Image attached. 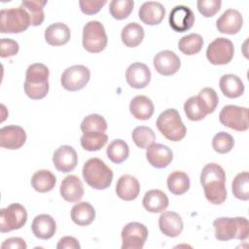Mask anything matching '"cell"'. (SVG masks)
<instances>
[{
  "label": "cell",
  "instance_id": "obj_1",
  "mask_svg": "<svg viewBox=\"0 0 249 249\" xmlns=\"http://www.w3.org/2000/svg\"><path fill=\"white\" fill-rule=\"evenodd\" d=\"M226 173L224 168L214 162L207 163L200 173V184L206 199L213 204H222L227 198Z\"/></svg>",
  "mask_w": 249,
  "mask_h": 249
},
{
  "label": "cell",
  "instance_id": "obj_2",
  "mask_svg": "<svg viewBox=\"0 0 249 249\" xmlns=\"http://www.w3.org/2000/svg\"><path fill=\"white\" fill-rule=\"evenodd\" d=\"M49 68L43 63L29 65L25 73L24 91L31 99H42L49 92Z\"/></svg>",
  "mask_w": 249,
  "mask_h": 249
},
{
  "label": "cell",
  "instance_id": "obj_3",
  "mask_svg": "<svg viewBox=\"0 0 249 249\" xmlns=\"http://www.w3.org/2000/svg\"><path fill=\"white\" fill-rule=\"evenodd\" d=\"M215 237L220 241H228L233 238L245 240L248 237L249 223L244 217H221L213 222Z\"/></svg>",
  "mask_w": 249,
  "mask_h": 249
},
{
  "label": "cell",
  "instance_id": "obj_4",
  "mask_svg": "<svg viewBox=\"0 0 249 249\" xmlns=\"http://www.w3.org/2000/svg\"><path fill=\"white\" fill-rule=\"evenodd\" d=\"M82 173L86 183L95 190L107 189L113 180L112 169L98 158L88 160L83 166Z\"/></svg>",
  "mask_w": 249,
  "mask_h": 249
},
{
  "label": "cell",
  "instance_id": "obj_5",
  "mask_svg": "<svg viewBox=\"0 0 249 249\" xmlns=\"http://www.w3.org/2000/svg\"><path fill=\"white\" fill-rule=\"evenodd\" d=\"M156 124L160 132L170 141H180L186 136V126L181 120L179 112L174 108L166 109L160 113Z\"/></svg>",
  "mask_w": 249,
  "mask_h": 249
},
{
  "label": "cell",
  "instance_id": "obj_6",
  "mask_svg": "<svg viewBox=\"0 0 249 249\" xmlns=\"http://www.w3.org/2000/svg\"><path fill=\"white\" fill-rule=\"evenodd\" d=\"M31 24L28 13L21 7L2 9L0 12V32L20 33Z\"/></svg>",
  "mask_w": 249,
  "mask_h": 249
},
{
  "label": "cell",
  "instance_id": "obj_7",
  "mask_svg": "<svg viewBox=\"0 0 249 249\" xmlns=\"http://www.w3.org/2000/svg\"><path fill=\"white\" fill-rule=\"evenodd\" d=\"M108 43L105 28L98 20H90L83 28V47L89 53L103 51Z\"/></svg>",
  "mask_w": 249,
  "mask_h": 249
},
{
  "label": "cell",
  "instance_id": "obj_8",
  "mask_svg": "<svg viewBox=\"0 0 249 249\" xmlns=\"http://www.w3.org/2000/svg\"><path fill=\"white\" fill-rule=\"evenodd\" d=\"M27 221V212L19 203H12L0 211V231L9 232L22 228Z\"/></svg>",
  "mask_w": 249,
  "mask_h": 249
},
{
  "label": "cell",
  "instance_id": "obj_9",
  "mask_svg": "<svg viewBox=\"0 0 249 249\" xmlns=\"http://www.w3.org/2000/svg\"><path fill=\"white\" fill-rule=\"evenodd\" d=\"M220 123L236 131L248 129V108L236 105H227L223 107L219 114Z\"/></svg>",
  "mask_w": 249,
  "mask_h": 249
},
{
  "label": "cell",
  "instance_id": "obj_10",
  "mask_svg": "<svg viewBox=\"0 0 249 249\" xmlns=\"http://www.w3.org/2000/svg\"><path fill=\"white\" fill-rule=\"evenodd\" d=\"M234 48L231 40L219 37L212 41L206 50V57L211 64H228L233 57Z\"/></svg>",
  "mask_w": 249,
  "mask_h": 249
},
{
  "label": "cell",
  "instance_id": "obj_11",
  "mask_svg": "<svg viewBox=\"0 0 249 249\" xmlns=\"http://www.w3.org/2000/svg\"><path fill=\"white\" fill-rule=\"evenodd\" d=\"M122 249H142L147 237L148 229L138 222H130L122 230Z\"/></svg>",
  "mask_w": 249,
  "mask_h": 249
},
{
  "label": "cell",
  "instance_id": "obj_12",
  "mask_svg": "<svg viewBox=\"0 0 249 249\" xmlns=\"http://www.w3.org/2000/svg\"><path fill=\"white\" fill-rule=\"evenodd\" d=\"M90 78V72L85 65H73L66 68L60 78L63 89L69 91H77L86 87Z\"/></svg>",
  "mask_w": 249,
  "mask_h": 249
},
{
  "label": "cell",
  "instance_id": "obj_13",
  "mask_svg": "<svg viewBox=\"0 0 249 249\" xmlns=\"http://www.w3.org/2000/svg\"><path fill=\"white\" fill-rule=\"evenodd\" d=\"M168 20L174 31L185 32L193 27L195 23V15L188 6L178 5L170 11Z\"/></svg>",
  "mask_w": 249,
  "mask_h": 249
},
{
  "label": "cell",
  "instance_id": "obj_14",
  "mask_svg": "<svg viewBox=\"0 0 249 249\" xmlns=\"http://www.w3.org/2000/svg\"><path fill=\"white\" fill-rule=\"evenodd\" d=\"M153 63L156 71L163 76L175 74L181 66L179 56L174 52L168 50L158 53L154 57Z\"/></svg>",
  "mask_w": 249,
  "mask_h": 249
},
{
  "label": "cell",
  "instance_id": "obj_15",
  "mask_svg": "<svg viewBox=\"0 0 249 249\" xmlns=\"http://www.w3.org/2000/svg\"><path fill=\"white\" fill-rule=\"evenodd\" d=\"M53 162L58 171L67 173L77 166L78 156L73 147L69 145H62L54 151Z\"/></svg>",
  "mask_w": 249,
  "mask_h": 249
},
{
  "label": "cell",
  "instance_id": "obj_16",
  "mask_svg": "<svg viewBox=\"0 0 249 249\" xmlns=\"http://www.w3.org/2000/svg\"><path fill=\"white\" fill-rule=\"evenodd\" d=\"M26 141V133L21 126L6 125L0 129V146L9 150L19 149Z\"/></svg>",
  "mask_w": 249,
  "mask_h": 249
},
{
  "label": "cell",
  "instance_id": "obj_17",
  "mask_svg": "<svg viewBox=\"0 0 249 249\" xmlns=\"http://www.w3.org/2000/svg\"><path fill=\"white\" fill-rule=\"evenodd\" d=\"M243 24L241 14L235 9L226 10L216 21V27L219 32L233 35L239 32Z\"/></svg>",
  "mask_w": 249,
  "mask_h": 249
},
{
  "label": "cell",
  "instance_id": "obj_18",
  "mask_svg": "<svg viewBox=\"0 0 249 249\" xmlns=\"http://www.w3.org/2000/svg\"><path fill=\"white\" fill-rule=\"evenodd\" d=\"M125 80L131 88L143 89L151 81V71L146 64L134 62L126 68Z\"/></svg>",
  "mask_w": 249,
  "mask_h": 249
},
{
  "label": "cell",
  "instance_id": "obj_19",
  "mask_svg": "<svg viewBox=\"0 0 249 249\" xmlns=\"http://www.w3.org/2000/svg\"><path fill=\"white\" fill-rule=\"evenodd\" d=\"M146 158L152 166L163 168L172 161L173 153L169 147L163 144L153 143L147 148Z\"/></svg>",
  "mask_w": 249,
  "mask_h": 249
},
{
  "label": "cell",
  "instance_id": "obj_20",
  "mask_svg": "<svg viewBox=\"0 0 249 249\" xmlns=\"http://www.w3.org/2000/svg\"><path fill=\"white\" fill-rule=\"evenodd\" d=\"M139 18L147 25H156L161 22L165 16L163 5L156 1L144 2L138 11Z\"/></svg>",
  "mask_w": 249,
  "mask_h": 249
},
{
  "label": "cell",
  "instance_id": "obj_21",
  "mask_svg": "<svg viewBox=\"0 0 249 249\" xmlns=\"http://www.w3.org/2000/svg\"><path fill=\"white\" fill-rule=\"evenodd\" d=\"M60 196L68 202H77L84 196V186L80 178L76 175L66 176L60 185Z\"/></svg>",
  "mask_w": 249,
  "mask_h": 249
},
{
  "label": "cell",
  "instance_id": "obj_22",
  "mask_svg": "<svg viewBox=\"0 0 249 249\" xmlns=\"http://www.w3.org/2000/svg\"><path fill=\"white\" fill-rule=\"evenodd\" d=\"M160 231L169 237L178 236L183 231V220L181 216L173 211H165L159 218Z\"/></svg>",
  "mask_w": 249,
  "mask_h": 249
},
{
  "label": "cell",
  "instance_id": "obj_23",
  "mask_svg": "<svg viewBox=\"0 0 249 249\" xmlns=\"http://www.w3.org/2000/svg\"><path fill=\"white\" fill-rule=\"evenodd\" d=\"M33 234L40 239H50L56 231V223L54 219L48 214L37 215L31 225Z\"/></svg>",
  "mask_w": 249,
  "mask_h": 249
},
{
  "label": "cell",
  "instance_id": "obj_24",
  "mask_svg": "<svg viewBox=\"0 0 249 249\" xmlns=\"http://www.w3.org/2000/svg\"><path fill=\"white\" fill-rule=\"evenodd\" d=\"M140 192L138 180L129 174L123 175L119 178L116 185V193L120 198L125 201L135 199Z\"/></svg>",
  "mask_w": 249,
  "mask_h": 249
},
{
  "label": "cell",
  "instance_id": "obj_25",
  "mask_svg": "<svg viewBox=\"0 0 249 249\" xmlns=\"http://www.w3.org/2000/svg\"><path fill=\"white\" fill-rule=\"evenodd\" d=\"M70 29L62 22H54L45 30V40L51 46H62L70 39Z\"/></svg>",
  "mask_w": 249,
  "mask_h": 249
},
{
  "label": "cell",
  "instance_id": "obj_26",
  "mask_svg": "<svg viewBox=\"0 0 249 249\" xmlns=\"http://www.w3.org/2000/svg\"><path fill=\"white\" fill-rule=\"evenodd\" d=\"M154 103L145 95H136L129 103V111L131 115L141 121L149 120L154 114Z\"/></svg>",
  "mask_w": 249,
  "mask_h": 249
},
{
  "label": "cell",
  "instance_id": "obj_27",
  "mask_svg": "<svg viewBox=\"0 0 249 249\" xmlns=\"http://www.w3.org/2000/svg\"><path fill=\"white\" fill-rule=\"evenodd\" d=\"M168 202L167 196L158 189L148 191L142 199L144 208L152 213L162 212L167 208Z\"/></svg>",
  "mask_w": 249,
  "mask_h": 249
},
{
  "label": "cell",
  "instance_id": "obj_28",
  "mask_svg": "<svg viewBox=\"0 0 249 249\" xmlns=\"http://www.w3.org/2000/svg\"><path fill=\"white\" fill-rule=\"evenodd\" d=\"M219 87L223 94L229 98H236L243 94L244 84L241 79L233 74L223 75L219 82Z\"/></svg>",
  "mask_w": 249,
  "mask_h": 249
},
{
  "label": "cell",
  "instance_id": "obj_29",
  "mask_svg": "<svg viewBox=\"0 0 249 249\" xmlns=\"http://www.w3.org/2000/svg\"><path fill=\"white\" fill-rule=\"evenodd\" d=\"M71 219L78 226H89L95 219V210L93 206L87 202L81 201L76 203L71 209Z\"/></svg>",
  "mask_w": 249,
  "mask_h": 249
},
{
  "label": "cell",
  "instance_id": "obj_30",
  "mask_svg": "<svg viewBox=\"0 0 249 249\" xmlns=\"http://www.w3.org/2000/svg\"><path fill=\"white\" fill-rule=\"evenodd\" d=\"M144 35V29L139 23L129 22L123 28L121 38L126 47L134 48L142 42Z\"/></svg>",
  "mask_w": 249,
  "mask_h": 249
},
{
  "label": "cell",
  "instance_id": "obj_31",
  "mask_svg": "<svg viewBox=\"0 0 249 249\" xmlns=\"http://www.w3.org/2000/svg\"><path fill=\"white\" fill-rule=\"evenodd\" d=\"M56 178L53 172L47 169L36 171L31 178L33 189L39 193H47L54 188Z\"/></svg>",
  "mask_w": 249,
  "mask_h": 249
},
{
  "label": "cell",
  "instance_id": "obj_32",
  "mask_svg": "<svg viewBox=\"0 0 249 249\" xmlns=\"http://www.w3.org/2000/svg\"><path fill=\"white\" fill-rule=\"evenodd\" d=\"M167 188L170 193L176 196L185 194L190 189V178L183 171H174L167 177Z\"/></svg>",
  "mask_w": 249,
  "mask_h": 249
},
{
  "label": "cell",
  "instance_id": "obj_33",
  "mask_svg": "<svg viewBox=\"0 0 249 249\" xmlns=\"http://www.w3.org/2000/svg\"><path fill=\"white\" fill-rule=\"evenodd\" d=\"M47 4V1H39V0H29L22 1L20 7L23 8L29 15L31 25L38 26L40 25L45 18L44 14V6Z\"/></svg>",
  "mask_w": 249,
  "mask_h": 249
},
{
  "label": "cell",
  "instance_id": "obj_34",
  "mask_svg": "<svg viewBox=\"0 0 249 249\" xmlns=\"http://www.w3.org/2000/svg\"><path fill=\"white\" fill-rule=\"evenodd\" d=\"M80 127L83 133H104L107 129V123L101 115L90 114L84 118Z\"/></svg>",
  "mask_w": 249,
  "mask_h": 249
},
{
  "label": "cell",
  "instance_id": "obj_35",
  "mask_svg": "<svg viewBox=\"0 0 249 249\" xmlns=\"http://www.w3.org/2000/svg\"><path fill=\"white\" fill-rule=\"evenodd\" d=\"M108 159L114 163H121L124 161L129 155V148L126 142L122 139L113 140L106 150Z\"/></svg>",
  "mask_w": 249,
  "mask_h": 249
},
{
  "label": "cell",
  "instance_id": "obj_36",
  "mask_svg": "<svg viewBox=\"0 0 249 249\" xmlns=\"http://www.w3.org/2000/svg\"><path fill=\"white\" fill-rule=\"evenodd\" d=\"M203 46V39L199 34L191 33L183 36L178 43L179 50L187 55H193L200 52Z\"/></svg>",
  "mask_w": 249,
  "mask_h": 249
},
{
  "label": "cell",
  "instance_id": "obj_37",
  "mask_svg": "<svg viewBox=\"0 0 249 249\" xmlns=\"http://www.w3.org/2000/svg\"><path fill=\"white\" fill-rule=\"evenodd\" d=\"M131 136L134 144L141 149H147L156 140V135L153 129L145 125L136 126L133 129Z\"/></svg>",
  "mask_w": 249,
  "mask_h": 249
},
{
  "label": "cell",
  "instance_id": "obj_38",
  "mask_svg": "<svg viewBox=\"0 0 249 249\" xmlns=\"http://www.w3.org/2000/svg\"><path fill=\"white\" fill-rule=\"evenodd\" d=\"M233 196L241 200L249 199V173L247 171L238 173L231 184Z\"/></svg>",
  "mask_w": 249,
  "mask_h": 249
},
{
  "label": "cell",
  "instance_id": "obj_39",
  "mask_svg": "<svg viewBox=\"0 0 249 249\" xmlns=\"http://www.w3.org/2000/svg\"><path fill=\"white\" fill-rule=\"evenodd\" d=\"M108 136L105 133H83L80 142L81 146L89 152L98 151L105 146Z\"/></svg>",
  "mask_w": 249,
  "mask_h": 249
},
{
  "label": "cell",
  "instance_id": "obj_40",
  "mask_svg": "<svg viewBox=\"0 0 249 249\" xmlns=\"http://www.w3.org/2000/svg\"><path fill=\"white\" fill-rule=\"evenodd\" d=\"M132 0H112L109 4L110 15L116 19L126 18L133 10Z\"/></svg>",
  "mask_w": 249,
  "mask_h": 249
},
{
  "label": "cell",
  "instance_id": "obj_41",
  "mask_svg": "<svg viewBox=\"0 0 249 249\" xmlns=\"http://www.w3.org/2000/svg\"><path fill=\"white\" fill-rule=\"evenodd\" d=\"M184 111L187 118L191 121H200L207 115L202 108L197 95L191 96L184 103Z\"/></svg>",
  "mask_w": 249,
  "mask_h": 249
},
{
  "label": "cell",
  "instance_id": "obj_42",
  "mask_svg": "<svg viewBox=\"0 0 249 249\" xmlns=\"http://www.w3.org/2000/svg\"><path fill=\"white\" fill-rule=\"evenodd\" d=\"M197 97L206 114H210L215 111L219 102V98L216 91L212 88L202 89L199 91Z\"/></svg>",
  "mask_w": 249,
  "mask_h": 249
},
{
  "label": "cell",
  "instance_id": "obj_43",
  "mask_svg": "<svg viewBox=\"0 0 249 249\" xmlns=\"http://www.w3.org/2000/svg\"><path fill=\"white\" fill-rule=\"evenodd\" d=\"M234 146L233 137L225 131H220L212 139V147L219 154L229 153Z\"/></svg>",
  "mask_w": 249,
  "mask_h": 249
},
{
  "label": "cell",
  "instance_id": "obj_44",
  "mask_svg": "<svg viewBox=\"0 0 249 249\" xmlns=\"http://www.w3.org/2000/svg\"><path fill=\"white\" fill-rule=\"evenodd\" d=\"M222 2L220 0H198L196 6L198 12L205 18L213 17L221 9Z\"/></svg>",
  "mask_w": 249,
  "mask_h": 249
},
{
  "label": "cell",
  "instance_id": "obj_45",
  "mask_svg": "<svg viewBox=\"0 0 249 249\" xmlns=\"http://www.w3.org/2000/svg\"><path fill=\"white\" fill-rule=\"evenodd\" d=\"M18 44L17 41L9 38H2L0 41V55L1 57H10L18 53Z\"/></svg>",
  "mask_w": 249,
  "mask_h": 249
},
{
  "label": "cell",
  "instance_id": "obj_46",
  "mask_svg": "<svg viewBox=\"0 0 249 249\" xmlns=\"http://www.w3.org/2000/svg\"><path fill=\"white\" fill-rule=\"evenodd\" d=\"M107 3L105 0H81L79 2L81 11L86 15H94Z\"/></svg>",
  "mask_w": 249,
  "mask_h": 249
},
{
  "label": "cell",
  "instance_id": "obj_47",
  "mask_svg": "<svg viewBox=\"0 0 249 249\" xmlns=\"http://www.w3.org/2000/svg\"><path fill=\"white\" fill-rule=\"evenodd\" d=\"M26 247L25 241L20 237H10L1 244L2 249H26Z\"/></svg>",
  "mask_w": 249,
  "mask_h": 249
},
{
  "label": "cell",
  "instance_id": "obj_48",
  "mask_svg": "<svg viewBox=\"0 0 249 249\" xmlns=\"http://www.w3.org/2000/svg\"><path fill=\"white\" fill-rule=\"evenodd\" d=\"M57 249H80L79 241L73 236H63L59 239L57 245Z\"/></svg>",
  "mask_w": 249,
  "mask_h": 249
}]
</instances>
